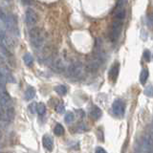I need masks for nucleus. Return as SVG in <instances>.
I'll return each instance as SVG.
<instances>
[{
	"label": "nucleus",
	"mask_w": 153,
	"mask_h": 153,
	"mask_svg": "<svg viewBox=\"0 0 153 153\" xmlns=\"http://www.w3.org/2000/svg\"><path fill=\"white\" fill-rule=\"evenodd\" d=\"M142 150L144 152L152 153V136L146 135L142 140Z\"/></svg>",
	"instance_id": "10"
},
{
	"label": "nucleus",
	"mask_w": 153,
	"mask_h": 153,
	"mask_svg": "<svg viewBox=\"0 0 153 153\" xmlns=\"http://www.w3.org/2000/svg\"><path fill=\"white\" fill-rule=\"evenodd\" d=\"M76 132H84V131H88V128L85 125H79L76 126Z\"/></svg>",
	"instance_id": "23"
},
{
	"label": "nucleus",
	"mask_w": 153,
	"mask_h": 153,
	"mask_svg": "<svg viewBox=\"0 0 153 153\" xmlns=\"http://www.w3.org/2000/svg\"><path fill=\"white\" fill-rule=\"evenodd\" d=\"M55 91H56L59 96H64L67 93V87L65 85H58L55 88Z\"/></svg>",
	"instance_id": "20"
},
{
	"label": "nucleus",
	"mask_w": 153,
	"mask_h": 153,
	"mask_svg": "<svg viewBox=\"0 0 153 153\" xmlns=\"http://www.w3.org/2000/svg\"><path fill=\"white\" fill-rule=\"evenodd\" d=\"M29 38L31 44L36 49H40L44 43V36L39 28H33L29 33Z\"/></svg>",
	"instance_id": "1"
},
{
	"label": "nucleus",
	"mask_w": 153,
	"mask_h": 153,
	"mask_svg": "<svg viewBox=\"0 0 153 153\" xmlns=\"http://www.w3.org/2000/svg\"><path fill=\"white\" fill-rule=\"evenodd\" d=\"M25 21L29 26H34L37 22V15L33 9H28L25 12Z\"/></svg>",
	"instance_id": "7"
},
{
	"label": "nucleus",
	"mask_w": 153,
	"mask_h": 153,
	"mask_svg": "<svg viewBox=\"0 0 153 153\" xmlns=\"http://www.w3.org/2000/svg\"><path fill=\"white\" fill-rule=\"evenodd\" d=\"M67 74L71 78H75V79H78L80 78L82 75H83V72H84V66L82 62L79 61H76L74 63H72L69 66L67 67Z\"/></svg>",
	"instance_id": "3"
},
{
	"label": "nucleus",
	"mask_w": 153,
	"mask_h": 153,
	"mask_svg": "<svg viewBox=\"0 0 153 153\" xmlns=\"http://www.w3.org/2000/svg\"><path fill=\"white\" fill-rule=\"evenodd\" d=\"M122 31V21L114 20L111 27V32H110V40L112 42H116L119 37L121 36Z\"/></svg>",
	"instance_id": "4"
},
{
	"label": "nucleus",
	"mask_w": 153,
	"mask_h": 153,
	"mask_svg": "<svg viewBox=\"0 0 153 153\" xmlns=\"http://www.w3.org/2000/svg\"><path fill=\"white\" fill-rule=\"evenodd\" d=\"M15 118V109L12 106L0 107V121L11 122Z\"/></svg>",
	"instance_id": "5"
},
{
	"label": "nucleus",
	"mask_w": 153,
	"mask_h": 153,
	"mask_svg": "<svg viewBox=\"0 0 153 153\" xmlns=\"http://www.w3.org/2000/svg\"><path fill=\"white\" fill-rule=\"evenodd\" d=\"M144 58L146 59L147 62L151 60V53L149 50H146L144 52Z\"/></svg>",
	"instance_id": "24"
},
{
	"label": "nucleus",
	"mask_w": 153,
	"mask_h": 153,
	"mask_svg": "<svg viewBox=\"0 0 153 153\" xmlns=\"http://www.w3.org/2000/svg\"><path fill=\"white\" fill-rule=\"evenodd\" d=\"M56 110H57V112H58V113H64L65 107H64V105H63L62 103H59L56 107Z\"/></svg>",
	"instance_id": "27"
},
{
	"label": "nucleus",
	"mask_w": 153,
	"mask_h": 153,
	"mask_svg": "<svg viewBox=\"0 0 153 153\" xmlns=\"http://www.w3.org/2000/svg\"><path fill=\"white\" fill-rule=\"evenodd\" d=\"M52 68L55 72L57 73H62L66 70V64L65 61L61 58H57L52 63Z\"/></svg>",
	"instance_id": "9"
},
{
	"label": "nucleus",
	"mask_w": 153,
	"mask_h": 153,
	"mask_svg": "<svg viewBox=\"0 0 153 153\" xmlns=\"http://www.w3.org/2000/svg\"><path fill=\"white\" fill-rule=\"evenodd\" d=\"M65 122L66 124H71V122H73L74 120H75V115L73 112H68L66 115H65Z\"/></svg>",
	"instance_id": "22"
},
{
	"label": "nucleus",
	"mask_w": 153,
	"mask_h": 153,
	"mask_svg": "<svg viewBox=\"0 0 153 153\" xmlns=\"http://www.w3.org/2000/svg\"><path fill=\"white\" fill-rule=\"evenodd\" d=\"M135 153H146V152H144V150H142V148H141V149H139V150H136Z\"/></svg>",
	"instance_id": "31"
},
{
	"label": "nucleus",
	"mask_w": 153,
	"mask_h": 153,
	"mask_svg": "<svg viewBox=\"0 0 153 153\" xmlns=\"http://www.w3.org/2000/svg\"><path fill=\"white\" fill-rule=\"evenodd\" d=\"M144 95H146L147 97H152V85H148L144 89Z\"/></svg>",
	"instance_id": "25"
},
{
	"label": "nucleus",
	"mask_w": 153,
	"mask_h": 153,
	"mask_svg": "<svg viewBox=\"0 0 153 153\" xmlns=\"http://www.w3.org/2000/svg\"><path fill=\"white\" fill-rule=\"evenodd\" d=\"M36 112L38 113V115H44L46 112V106L44 103H38L36 104Z\"/></svg>",
	"instance_id": "21"
},
{
	"label": "nucleus",
	"mask_w": 153,
	"mask_h": 153,
	"mask_svg": "<svg viewBox=\"0 0 153 153\" xmlns=\"http://www.w3.org/2000/svg\"><path fill=\"white\" fill-rule=\"evenodd\" d=\"M42 144H43V146L49 151H52L54 148V142L53 139L48 135H44L43 138H42Z\"/></svg>",
	"instance_id": "13"
},
{
	"label": "nucleus",
	"mask_w": 153,
	"mask_h": 153,
	"mask_svg": "<svg viewBox=\"0 0 153 153\" xmlns=\"http://www.w3.org/2000/svg\"><path fill=\"white\" fill-rule=\"evenodd\" d=\"M12 106V99L6 90L4 88L0 90V107H7Z\"/></svg>",
	"instance_id": "8"
},
{
	"label": "nucleus",
	"mask_w": 153,
	"mask_h": 153,
	"mask_svg": "<svg viewBox=\"0 0 153 153\" xmlns=\"http://www.w3.org/2000/svg\"><path fill=\"white\" fill-rule=\"evenodd\" d=\"M9 44L7 41V36L6 34L4 32V30L2 28H0V46H3V47L7 48V45Z\"/></svg>",
	"instance_id": "16"
},
{
	"label": "nucleus",
	"mask_w": 153,
	"mask_h": 153,
	"mask_svg": "<svg viewBox=\"0 0 153 153\" xmlns=\"http://www.w3.org/2000/svg\"><path fill=\"white\" fill-rule=\"evenodd\" d=\"M114 18L115 20L124 21L125 17V6H119L116 5L114 10Z\"/></svg>",
	"instance_id": "11"
},
{
	"label": "nucleus",
	"mask_w": 153,
	"mask_h": 153,
	"mask_svg": "<svg viewBox=\"0 0 153 153\" xmlns=\"http://www.w3.org/2000/svg\"><path fill=\"white\" fill-rule=\"evenodd\" d=\"M23 4H31L33 2V0H21Z\"/></svg>",
	"instance_id": "30"
},
{
	"label": "nucleus",
	"mask_w": 153,
	"mask_h": 153,
	"mask_svg": "<svg viewBox=\"0 0 153 153\" xmlns=\"http://www.w3.org/2000/svg\"><path fill=\"white\" fill-rule=\"evenodd\" d=\"M90 115L95 121H98L101 117V115H103V111H101V109L98 107V106H93L91 109Z\"/></svg>",
	"instance_id": "14"
},
{
	"label": "nucleus",
	"mask_w": 153,
	"mask_h": 153,
	"mask_svg": "<svg viewBox=\"0 0 153 153\" xmlns=\"http://www.w3.org/2000/svg\"><path fill=\"white\" fill-rule=\"evenodd\" d=\"M148 79V70L147 69H143L141 74H140V82L142 84H144L146 82V80Z\"/></svg>",
	"instance_id": "17"
},
{
	"label": "nucleus",
	"mask_w": 153,
	"mask_h": 153,
	"mask_svg": "<svg viewBox=\"0 0 153 153\" xmlns=\"http://www.w3.org/2000/svg\"><path fill=\"white\" fill-rule=\"evenodd\" d=\"M0 20L5 24V26L12 32H15L16 30V20L12 15L8 14L4 11L2 8H0Z\"/></svg>",
	"instance_id": "2"
},
{
	"label": "nucleus",
	"mask_w": 153,
	"mask_h": 153,
	"mask_svg": "<svg viewBox=\"0 0 153 153\" xmlns=\"http://www.w3.org/2000/svg\"><path fill=\"white\" fill-rule=\"evenodd\" d=\"M5 1H7V2H11L12 0H5Z\"/></svg>",
	"instance_id": "32"
},
{
	"label": "nucleus",
	"mask_w": 153,
	"mask_h": 153,
	"mask_svg": "<svg viewBox=\"0 0 153 153\" xmlns=\"http://www.w3.org/2000/svg\"><path fill=\"white\" fill-rule=\"evenodd\" d=\"M96 153H106V151L103 149V147H97V149H96Z\"/></svg>",
	"instance_id": "29"
},
{
	"label": "nucleus",
	"mask_w": 153,
	"mask_h": 153,
	"mask_svg": "<svg viewBox=\"0 0 153 153\" xmlns=\"http://www.w3.org/2000/svg\"><path fill=\"white\" fill-rule=\"evenodd\" d=\"M54 133L57 136H61L64 133V127H63L60 124H57L54 128Z\"/></svg>",
	"instance_id": "19"
},
{
	"label": "nucleus",
	"mask_w": 153,
	"mask_h": 153,
	"mask_svg": "<svg viewBox=\"0 0 153 153\" xmlns=\"http://www.w3.org/2000/svg\"><path fill=\"white\" fill-rule=\"evenodd\" d=\"M36 97V90L34 87H28L25 91V100L30 101Z\"/></svg>",
	"instance_id": "15"
},
{
	"label": "nucleus",
	"mask_w": 153,
	"mask_h": 153,
	"mask_svg": "<svg viewBox=\"0 0 153 153\" xmlns=\"http://www.w3.org/2000/svg\"><path fill=\"white\" fill-rule=\"evenodd\" d=\"M36 104H37V103H31V104L29 105V110H30V112L33 113V114L36 112Z\"/></svg>",
	"instance_id": "26"
},
{
	"label": "nucleus",
	"mask_w": 153,
	"mask_h": 153,
	"mask_svg": "<svg viewBox=\"0 0 153 153\" xmlns=\"http://www.w3.org/2000/svg\"><path fill=\"white\" fill-rule=\"evenodd\" d=\"M23 60H24V63L26 64L27 66H32L33 63H34V58H33V56L31 54H26L24 55L23 57Z\"/></svg>",
	"instance_id": "18"
},
{
	"label": "nucleus",
	"mask_w": 153,
	"mask_h": 153,
	"mask_svg": "<svg viewBox=\"0 0 153 153\" xmlns=\"http://www.w3.org/2000/svg\"><path fill=\"white\" fill-rule=\"evenodd\" d=\"M146 21H147V24H148V26H149L150 28L152 27V24H153V22H152V15H149L146 17Z\"/></svg>",
	"instance_id": "28"
},
{
	"label": "nucleus",
	"mask_w": 153,
	"mask_h": 153,
	"mask_svg": "<svg viewBox=\"0 0 153 153\" xmlns=\"http://www.w3.org/2000/svg\"><path fill=\"white\" fill-rule=\"evenodd\" d=\"M125 104L122 100H116L113 103L112 105V111L116 116L121 117L125 114Z\"/></svg>",
	"instance_id": "6"
},
{
	"label": "nucleus",
	"mask_w": 153,
	"mask_h": 153,
	"mask_svg": "<svg viewBox=\"0 0 153 153\" xmlns=\"http://www.w3.org/2000/svg\"><path fill=\"white\" fill-rule=\"evenodd\" d=\"M119 71H120V64H119L118 62L114 63L113 66L110 68L109 73H108L109 79H111L113 82H116V79L118 78V75H119Z\"/></svg>",
	"instance_id": "12"
}]
</instances>
